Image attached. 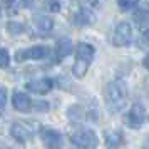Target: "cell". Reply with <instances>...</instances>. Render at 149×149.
<instances>
[{"instance_id":"obj_2","label":"cell","mask_w":149,"mask_h":149,"mask_svg":"<svg viewBox=\"0 0 149 149\" xmlns=\"http://www.w3.org/2000/svg\"><path fill=\"white\" fill-rule=\"evenodd\" d=\"M104 95H106V102L112 109V112H117L127 102V87L122 81H112L106 86Z\"/></svg>"},{"instance_id":"obj_1","label":"cell","mask_w":149,"mask_h":149,"mask_svg":"<svg viewBox=\"0 0 149 149\" xmlns=\"http://www.w3.org/2000/svg\"><path fill=\"white\" fill-rule=\"evenodd\" d=\"M95 57V49L87 44V42H81L77 45L75 50V61L72 65V75L75 79H82L84 75L87 74V69L91 67V64Z\"/></svg>"},{"instance_id":"obj_5","label":"cell","mask_w":149,"mask_h":149,"mask_svg":"<svg viewBox=\"0 0 149 149\" xmlns=\"http://www.w3.org/2000/svg\"><path fill=\"white\" fill-rule=\"evenodd\" d=\"M50 54V49L47 45H34L29 49H22L15 54V61L24 62V61H44Z\"/></svg>"},{"instance_id":"obj_8","label":"cell","mask_w":149,"mask_h":149,"mask_svg":"<svg viewBox=\"0 0 149 149\" xmlns=\"http://www.w3.org/2000/svg\"><path fill=\"white\" fill-rule=\"evenodd\" d=\"M29 92H34V94H49L52 89H54V81L44 77V79H34V81H29L25 84Z\"/></svg>"},{"instance_id":"obj_25","label":"cell","mask_w":149,"mask_h":149,"mask_svg":"<svg viewBox=\"0 0 149 149\" xmlns=\"http://www.w3.org/2000/svg\"><path fill=\"white\" fill-rule=\"evenodd\" d=\"M22 2V5H24V7H34L35 3H37V2H39V0H20Z\"/></svg>"},{"instance_id":"obj_16","label":"cell","mask_w":149,"mask_h":149,"mask_svg":"<svg viewBox=\"0 0 149 149\" xmlns=\"http://www.w3.org/2000/svg\"><path fill=\"white\" fill-rule=\"evenodd\" d=\"M134 22L139 25V27H142V29L149 27V10H148V8H139V10H136Z\"/></svg>"},{"instance_id":"obj_28","label":"cell","mask_w":149,"mask_h":149,"mask_svg":"<svg viewBox=\"0 0 149 149\" xmlns=\"http://www.w3.org/2000/svg\"><path fill=\"white\" fill-rule=\"evenodd\" d=\"M3 2H5V3H12V2H14V0H3Z\"/></svg>"},{"instance_id":"obj_15","label":"cell","mask_w":149,"mask_h":149,"mask_svg":"<svg viewBox=\"0 0 149 149\" xmlns=\"http://www.w3.org/2000/svg\"><path fill=\"white\" fill-rule=\"evenodd\" d=\"M86 116H87V111L79 106V104H74V106H70L67 109V117L70 119L72 122H81L86 119Z\"/></svg>"},{"instance_id":"obj_6","label":"cell","mask_w":149,"mask_h":149,"mask_svg":"<svg viewBox=\"0 0 149 149\" xmlns=\"http://www.w3.org/2000/svg\"><path fill=\"white\" fill-rule=\"evenodd\" d=\"M132 42V27L129 22L117 24L112 34V45L114 47H127Z\"/></svg>"},{"instance_id":"obj_24","label":"cell","mask_w":149,"mask_h":149,"mask_svg":"<svg viewBox=\"0 0 149 149\" xmlns=\"http://www.w3.org/2000/svg\"><path fill=\"white\" fill-rule=\"evenodd\" d=\"M141 42L142 44H149V27L144 29V32H142V35H141Z\"/></svg>"},{"instance_id":"obj_18","label":"cell","mask_w":149,"mask_h":149,"mask_svg":"<svg viewBox=\"0 0 149 149\" xmlns=\"http://www.w3.org/2000/svg\"><path fill=\"white\" fill-rule=\"evenodd\" d=\"M5 106H7V87L0 86V114L5 112Z\"/></svg>"},{"instance_id":"obj_21","label":"cell","mask_w":149,"mask_h":149,"mask_svg":"<svg viewBox=\"0 0 149 149\" xmlns=\"http://www.w3.org/2000/svg\"><path fill=\"white\" fill-rule=\"evenodd\" d=\"M32 106H34V109H35V111H39V112H45V111H49V102L47 101L32 102Z\"/></svg>"},{"instance_id":"obj_11","label":"cell","mask_w":149,"mask_h":149,"mask_svg":"<svg viewBox=\"0 0 149 149\" xmlns=\"http://www.w3.org/2000/svg\"><path fill=\"white\" fill-rule=\"evenodd\" d=\"M72 52V40L69 37H61L55 44V62L64 61Z\"/></svg>"},{"instance_id":"obj_19","label":"cell","mask_w":149,"mask_h":149,"mask_svg":"<svg viewBox=\"0 0 149 149\" xmlns=\"http://www.w3.org/2000/svg\"><path fill=\"white\" fill-rule=\"evenodd\" d=\"M8 64H10V54H8L7 49H0V67L5 69L8 67Z\"/></svg>"},{"instance_id":"obj_7","label":"cell","mask_w":149,"mask_h":149,"mask_svg":"<svg viewBox=\"0 0 149 149\" xmlns=\"http://www.w3.org/2000/svg\"><path fill=\"white\" fill-rule=\"evenodd\" d=\"M146 121V109L142 104H134L131 111L126 116V124H127L131 129H139L142 126V122Z\"/></svg>"},{"instance_id":"obj_26","label":"cell","mask_w":149,"mask_h":149,"mask_svg":"<svg viewBox=\"0 0 149 149\" xmlns=\"http://www.w3.org/2000/svg\"><path fill=\"white\" fill-rule=\"evenodd\" d=\"M142 65H144V67L149 70V52H148V55L144 57V61H142Z\"/></svg>"},{"instance_id":"obj_20","label":"cell","mask_w":149,"mask_h":149,"mask_svg":"<svg viewBox=\"0 0 149 149\" xmlns=\"http://www.w3.org/2000/svg\"><path fill=\"white\" fill-rule=\"evenodd\" d=\"M7 30L12 35H17V34H20L22 30H24V25L19 24V22H8L7 24Z\"/></svg>"},{"instance_id":"obj_12","label":"cell","mask_w":149,"mask_h":149,"mask_svg":"<svg viewBox=\"0 0 149 149\" xmlns=\"http://www.w3.org/2000/svg\"><path fill=\"white\" fill-rule=\"evenodd\" d=\"M72 22H74L77 27H86V25H91V24L94 22V14H92V10H91V8L82 7V8H79V10L74 14Z\"/></svg>"},{"instance_id":"obj_17","label":"cell","mask_w":149,"mask_h":149,"mask_svg":"<svg viewBox=\"0 0 149 149\" xmlns=\"http://www.w3.org/2000/svg\"><path fill=\"white\" fill-rule=\"evenodd\" d=\"M137 3H139V0H117V5H119V8H121V10H124V12L132 10Z\"/></svg>"},{"instance_id":"obj_27","label":"cell","mask_w":149,"mask_h":149,"mask_svg":"<svg viewBox=\"0 0 149 149\" xmlns=\"http://www.w3.org/2000/svg\"><path fill=\"white\" fill-rule=\"evenodd\" d=\"M144 148H149V136H148V139H146V142H144Z\"/></svg>"},{"instance_id":"obj_10","label":"cell","mask_w":149,"mask_h":149,"mask_svg":"<svg viewBox=\"0 0 149 149\" xmlns=\"http://www.w3.org/2000/svg\"><path fill=\"white\" fill-rule=\"evenodd\" d=\"M42 141H44V144L47 148H61L64 137L55 129H44L42 131Z\"/></svg>"},{"instance_id":"obj_9","label":"cell","mask_w":149,"mask_h":149,"mask_svg":"<svg viewBox=\"0 0 149 149\" xmlns=\"http://www.w3.org/2000/svg\"><path fill=\"white\" fill-rule=\"evenodd\" d=\"M12 104H14V109L19 111V112H29L30 107H32V101L25 92H20V91H15L14 95H12Z\"/></svg>"},{"instance_id":"obj_13","label":"cell","mask_w":149,"mask_h":149,"mask_svg":"<svg viewBox=\"0 0 149 149\" xmlns=\"http://www.w3.org/2000/svg\"><path fill=\"white\" fill-rule=\"evenodd\" d=\"M34 25H35L37 30H40L44 34H49V32L54 29V19L49 17V15L37 14V15H34Z\"/></svg>"},{"instance_id":"obj_3","label":"cell","mask_w":149,"mask_h":149,"mask_svg":"<svg viewBox=\"0 0 149 149\" xmlns=\"http://www.w3.org/2000/svg\"><path fill=\"white\" fill-rule=\"evenodd\" d=\"M70 142L77 148H95L99 141L92 129L89 127H77L70 132Z\"/></svg>"},{"instance_id":"obj_23","label":"cell","mask_w":149,"mask_h":149,"mask_svg":"<svg viewBox=\"0 0 149 149\" xmlns=\"http://www.w3.org/2000/svg\"><path fill=\"white\" fill-rule=\"evenodd\" d=\"M47 7L50 12H54V14H57V12H61V0H49Z\"/></svg>"},{"instance_id":"obj_14","label":"cell","mask_w":149,"mask_h":149,"mask_svg":"<svg viewBox=\"0 0 149 149\" xmlns=\"http://www.w3.org/2000/svg\"><path fill=\"white\" fill-rule=\"evenodd\" d=\"M124 134L121 131H109L106 132V146L109 148H119L124 144Z\"/></svg>"},{"instance_id":"obj_4","label":"cell","mask_w":149,"mask_h":149,"mask_svg":"<svg viewBox=\"0 0 149 149\" xmlns=\"http://www.w3.org/2000/svg\"><path fill=\"white\" fill-rule=\"evenodd\" d=\"M40 131V126H39V122H14L12 126H10V136L17 139L19 142H25L27 139L32 137V134L35 132H39Z\"/></svg>"},{"instance_id":"obj_22","label":"cell","mask_w":149,"mask_h":149,"mask_svg":"<svg viewBox=\"0 0 149 149\" xmlns=\"http://www.w3.org/2000/svg\"><path fill=\"white\" fill-rule=\"evenodd\" d=\"M82 2H84V7H87V8L92 10V8H99L101 7L104 0H82Z\"/></svg>"}]
</instances>
